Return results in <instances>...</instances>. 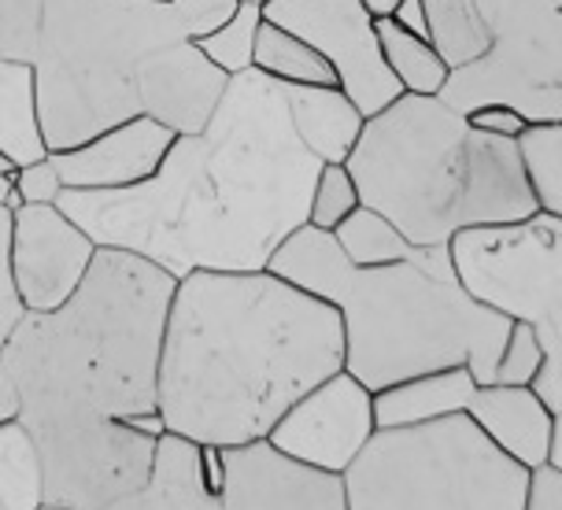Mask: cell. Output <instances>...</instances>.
Returning <instances> with one entry per match:
<instances>
[{
	"label": "cell",
	"instance_id": "6da1fadb",
	"mask_svg": "<svg viewBox=\"0 0 562 510\" xmlns=\"http://www.w3.org/2000/svg\"><path fill=\"white\" fill-rule=\"evenodd\" d=\"M323 159L289 118L281 82L256 67L229 78L204 134L178 137L153 178L126 189H64L56 207L97 248L140 256L178 282L193 270H267L307 226Z\"/></svg>",
	"mask_w": 562,
	"mask_h": 510
},
{
	"label": "cell",
	"instance_id": "7a4b0ae2",
	"mask_svg": "<svg viewBox=\"0 0 562 510\" xmlns=\"http://www.w3.org/2000/svg\"><path fill=\"white\" fill-rule=\"evenodd\" d=\"M345 370V322L326 299L270 270H193L178 282L159 359L170 433L240 447Z\"/></svg>",
	"mask_w": 562,
	"mask_h": 510
},
{
	"label": "cell",
	"instance_id": "3957f363",
	"mask_svg": "<svg viewBox=\"0 0 562 510\" xmlns=\"http://www.w3.org/2000/svg\"><path fill=\"white\" fill-rule=\"evenodd\" d=\"M178 277L140 256L100 248L64 307L26 315L0 366L19 422H93L159 415V359Z\"/></svg>",
	"mask_w": 562,
	"mask_h": 510
},
{
	"label": "cell",
	"instance_id": "277c9868",
	"mask_svg": "<svg viewBox=\"0 0 562 510\" xmlns=\"http://www.w3.org/2000/svg\"><path fill=\"white\" fill-rule=\"evenodd\" d=\"M267 270L337 307L345 370L370 393L448 366H470L488 385L515 326L467 293L448 245L404 263L356 267L334 234L300 226Z\"/></svg>",
	"mask_w": 562,
	"mask_h": 510
},
{
	"label": "cell",
	"instance_id": "5b68a950",
	"mask_svg": "<svg viewBox=\"0 0 562 510\" xmlns=\"http://www.w3.org/2000/svg\"><path fill=\"white\" fill-rule=\"evenodd\" d=\"M240 0H0V59L34 67L48 152H67L140 115L137 67L200 42Z\"/></svg>",
	"mask_w": 562,
	"mask_h": 510
},
{
	"label": "cell",
	"instance_id": "8992f818",
	"mask_svg": "<svg viewBox=\"0 0 562 510\" xmlns=\"http://www.w3.org/2000/svg\"><path fill=\"white\" fill-rule=\"evenodd\" d=\"M345 167L363 207L396 223L418 248L540 212L515 137L470 126L445 97L404 93L370 115Z\"/></svg>",
	"mask_w": 562,
	"mask_h": 510
},
{
	"label": "cell",
	"instance_id": "52a82bcc",
	"mask_svg": "<svg viewBox=\"0 0 562 510\" xmlns=\"http://www.w3.org/2000/svg\"><path fill=\"white\" fill-rule=\"evenodd\" d=\"M348 510H526L529 469L470 415L378 429L345 469Z\"/></svg>",
	"mask_w": 562,
	"mask_h": 510
},
{
	"label": "cell",
	"instance_id": "ba28073f",
	"mask_svg": "<svg viewBox=\"0 0 562 510\" xmlns=\"http://www.w3.org/2000/svg\"><path fill=\"white\" fill-rule=\"evenodd\" d=\"M488 30L492 48L477 64L451 71L440 97L459 112L510 104L529 123H562V0H537Z\"/></svg>",
	"mask_w": 562,
	"mask_h": 510
},
{
	"label": "cell",
	"instance_id": "9c48e42d",
	"mask_svg": "<svg viewBox=\"0 0 562 510\" xmlns=\"http://www.w3.org/2000/svg\"><path fill=\"white\" fill-rule=\"evenodd\" d=\"M451 263L477 304L510 322H540L562 304V218L474 226L451 237Z\"/></svg>",
	"mask_w": 562,
	"mask_h": 510
},
{
	"label": "cell",
	"instance_id": "30bf717a",
	"mask_svg": "<svg viewBox=\"0 0 562 510\" xmlns=\"http://www.w3.org/2000/svg\"><path fill=\"white\" fill-rule=\"evenodd\" d=\"M30 433L45 466V503L75 510H104L145 488L159 440L130 418L48 422Z\"/></svg>",
	"mask_w": 562,
	"mask_h": 510
},
{
	"label": "cell",
	"instance_id": "8fae6325",
	"mask_svg": "<svg viewBox=\"0 0 562 510\" xmlns=\"http://www.w3.org/2000/svg\"><path fill=\"white\" fill-rule=\"evenodd\" d=\"M263 19L323 53L334 67L337 86L356 100L367 118L404 97L381 56L378 19L367 12L363 0H267Z\"/></svg>",
	"mask_w": 562,
	"mask_h": 510
},
{
	"label": "cell",
	"instance_id": "7c38bea8",
	"mask_svg": "<svg viewBox=\"0 0 562 510\" xmlns=\"http://www.w3.org/2000/svg\"><path fill=\"white\" fill-rule=\"evenodd\" d=\"M374 433V393L359 377H351L348 370H337L311 393L300 396L278 418L267 440L278 452L293 455L300 463L318 466L326 474H345L363 455Z\"/></svg>",
	"mask_w": 562,
	"mask_h": 510
},
{
	"label": "cell",
	"instance_id": "4fadbf2b",
	"mask_svg": "<svg viewBox=\"0 0 562 510\" xmlns=\"http://www.w3.org/2000/svg\"><path fill=\"white\" fill-rule=\"evenodd\" d=\"M12 215V270L26 315L56 311L86 282L100 248L56 204H23Z\"/></svg>",
	"mask_w": 562,
	"mask_h": 510
},
{
	"label": "cell",
	"instance_id": "5bb4252c",
	"mask_svg": "<svg viewBox=\"0 0 562 510\" xmlns=\"http://www.w3.org/2000/svg\"><path fill=\"white\" fill-rule=\"evenodd\" d=\"M223 510H348L345 474L278 452L270 440L223 447Z\"/></svg>",
	"mask_w": 562,
	"mask_h": 510
},
{
	"label": "cell",
	"instance_id": "9a60e30c",
	"mask_svg": "<svg viewBox=\"0 0 562 510\" xmlns=\"http://www.w3.org/2000/svg\"><path fill=\"white\" fill-rule=\"evenodd\" d=\"M229 89V75L200 53L196 42H175L148 53L137 67L140 115L164 123L170 134H204Z\"/></svg>",
	"mask_w": 562,
	"mask_h": 510
},
{
	"label": "cell",
	"instance_id": "2e32d148",
	"mask_svg": "<svg viewBox=\"0 0 562 510\" xmlns=\"http://www.w3.org/2000/svg\"><path fill=\"white\" fill-rule=\"evenodd\" d=\"M175 141L178 134H170L164 123L137 115L78 148L48 152V159L56 163L64 189H126L153 178Z\"/></svg>",
	"mask_w": 562,
	"mask_h": 510
},
{
	"label": "cell",
	"instance_id": "e0dca14e",
	"mask_svg": "<svg viewBox=\"0 0 562 510\" xmlns=\"http://www.w3.org/2000/svg\"><path fill=\"white\" fill-rule=\"evenodd\" d=\"M467 415L504 455L526 469H537L551 455V429L555 415L537 399L529 385H477Z\"/></svg>",
	"mask_w": 562,
	"mask_h": 510
},
{
	"label": "cell",
	"instance_id": "ac0fdd59",
	"mask_svg": "<svg viewBox=\"0 0 562 510\" xmlns=\"http://www.w3.org/2000/svg\"><path fill=\"white\" fill-rule=\"evenodd\" d=\"M296 137L323 163H348L367 115L340 86H281Z\"/></svg>",
	"mask_w": 562,
	"mask_h": 510
},
{
	"label": "cell",
	"instance_id": "d6986e66",
	"mask_svg": "<svg viewBox=\"0 0 562 510\" xmlns=\"http://www.w3.org/2000/svg\"><path fill=\"white\" fill-rule=\"evenodd\" d=\"M474 388L477 377L470 366H448V370H434V374H418L407 377V382L385 385L374 393L378 429L426 426L448 415H467Z\"/></svg>",
	"mask_w": 562,
	"mask_h": 510
},
{
	"label": "cell",
	"instance_id": "ffe728a7",
	"mask_svg": "<svg viewBox=\"0 0 562 510\" xmlns=\"http://www.w3.org/2000/svg\"><path fill=\"white\" fill-rule=\"evenodd\" d=\"M0 152L19 167L48 156L42 118H37L34 67L19 59H0Z\"/></svg>",
	"mask_w": 562,
	"mask_h": 510
},
{
	"label": "cell",
	"instance_id": "44dd1931",
	"mask_svg": "<svg viewBox=\"0 0 562 510\" xmlns=\"http://www.w3.org/2000/svg\"><path fill=\"white\" fill-rule=\"evenodd\" d=\"M429 19V45L451 71L477 64L492 48V30L477 0H422Z\"/></svg>",
	"mask_w": 562,
	"mask_h": 510
},
{
	"label": "cell",
	"instance_id": "7402d4cb",
	"mask_svg": "<svg viewBox=\"0 0 562 510\" xmlns=\"http://www.w3.org/2000/svg\"><path fill=\"white\" fill-rule=\"evenodd\" d=\"M45 503V466L34 433L15 418L0 422V510H37Z\"/></svg>",
	"mask_w": 562,
	"mask_h": 510
},
{
	"label": "cell",
	"instance_id": "603a6c76",
	"mask_svg": "<svg viewBox=\"0 0 562 510\" xmlns=\"http://www.w3.org/2000/svg\"><path fill=\"white\" fill-rule=\"evenodd\" d=\"M378 42L381 56H385L389 71L396 75V82L404 93L415 97H440L451 78V67L437 56V48L426 37L411 34L393 19H378Z\"/></svg>",
	"mask_w": 562,
	"mask_h": 510
},
{
	"label": "cell",
	"instance_id": "cb8c5ba5",
	"mask_svg": "<svg viewBox=\"0 0 562 510\" xmlns=\"http://www.w3.org/2000/svg\"><path fill=\"white\" fill-rule=\"evenodd\" d=\"M252 67L281 86H337L334 67L326 64L323 53H315L304 37L289 34V30L267 23V19L256 37Z\"/></svg>",
	"mask_w": 562,
	"mask_h": 510
},
{
	"label": "cell",
	"instance_id": "d4e9b609",
	"mask_svg": "<svg viewBox=\"0 0 562 510\" xmlns=\"http://www.w3.org/2000/svg\"><path fill=\"white\" fill-rule=\"evenodd\" d=\"M340 252H345L356 267H389V263H404V259H415L422 248L411 245L404 234H400L396 223H389L385 215L374 212V207H356L345 223L334 229Z\"/></svg>",
	"mask_w": 562,
	"mask_h": 510
},
{
	"label": "cell",
	"instance_id": "484cf974",
	"mask_svg": "<svg viewBox=\"0 0 562 510\" xmlns=\"http://www.w3.org/2000/svg\"><path fill=\"white\" fill-rule=\"evenodd\" d=\"M537 207L562 218V123H529L518 137Z\"/></svg>",
	"mask_w": 562,
	"mask_h": 510
},
{
	"label": "cell",
	"instance_id": "4316f807",
	"mask_svg": "<svg viewBox=\"0 0 562 510\" xmlns=\"http://www.w3.org/2000/svg\"><path fill=\"white\" fill-rule=\"evenodd\" d=\"M259 26H263V8L259 4H237V12L226 19L218 30L200 37V53H204L211 64L223 67L229 78L252 71V56H256V37Z\"/></svg>",
	"mask_w": 562,
	"mask_h": 510
},
{
	"label": "cell",
	"instance_id": "83f0119b",
	"mask_svg": "<svg viewBox=\"0 0 562 510\" xmlns=\"http://www.w3.org/2000/svg\"><path fill=\"white\" fill-rule=\"evenodd\" d=\"M356 207H363V200H359V185H356V178H351V170L345 163H323L315 193H311L307 226L334 234Z\"/></svg>",
	"mask_w": 562,
	"mask_h": 510
},
{
	"label": "cell",
	"instance_id": "f1b7e54d",
	"mask_svg": "<svg viewBox=\"0 0 562 510\" xmlns=\"http://www.w3.org/2000/svg\"><path fill=\"white\" fill-rule=\"evenodd\" d=\"M540 363H544V344H540L537 326L533 322H515V326H510V333H507L504 355H499V366H496V377H492V382L529 385L537 377Z\"/></svg>",
	"mask_w": 562,
	"mask_h": 510
},
{
	"label": "cell",
	"instance_id": "f546056e",
	"mask_svg": "<svg viewBox=\"0 0 562 510\" xmlns=\"http://www.w3.org/2000/svg\"><path fill=\"white\" fill-rule=\"evenodd\" d=\"M12 212L0 207V352L8 348L15 326L26 318L23 296L15 285V270H12Z\"/></svg>",
	"mask_w": 562,
	"mask_h": 510
},
{
	"label": "cell",
	"instance_id": "4dcf8cb0",
	"mask_svg": "<svg viewBox=\"0 0 562 510\" xmlns=\"http://www.w3.org/2000/svg\"><path fill=\"white\" fill-rule=\"evenodd\" d=\"M15 189L23 196V204H56L64 196V182H59V170L53 159H37V163L19 167Z\"/></svg>",
	"mask_w": 562,
	"mask_h": 510
},
{
	"label": "cell",
	"instance_id": "1f68e13d",
	"mask_svg": "<svg viewBox=\"0 0 562 510\" xmlns=\"http://www.w3.org/2000/svg\"><path fill=\"white\" fill-rule=\"evenodd\" d=\"M467 118H470V126L485 129V134L515 137V141L529 129V118L510 104H481L474 112H467Z\"/></svg>",
	"mask_w": 562,
	"mask_h": 510
},
{
	"label": "cell",
	"instance_id": "d6a6232c",
	"mask_svg": "<svg viewBox=\"0 0 562 510\" xmlns=\"http://www.w3.org/2000/svg\"><path fill=\"white\" fill-rule=\"evenodd\" d=\"M526 510H562V469L551 463L529 469Z\"/></svg>",
	"mask_w": 562,
	"mask_h": 510
},
{
	"label": "cell",
	"instance_id": "836d02e7",
	"mask_svg": "<svg viewBox=\"0 0 562 510\" xmlns=\"http://www.w3.org/2000/svg\"><path fill=\"white\" fill-rule=\"evenodd\" d=\"M393 23H400L404 30H411V34H418L429 42V19H426V4H422V0H400L396 12H393Z\"/></svg>",
	"mask_w": 562,
	"mask_h": 510
},
{
	"label": "cell",
	"instance_id": "e575fe53",
	"mask_svg": "<svg viewBox=\"0 0 562 510\" xmlns=\"http://www.w3.org/2000/svg\"><path fill=\"white\" fill-rule=\"evenodd\" d=\"M537 333H540V344H544V355L562 363V304L548 318H540Z\"/></svg>",
	"mask_w": 562,
	"mask_h": 510
},
{
	"label": "cell",
	"instance_id": "d590c367",
	"mask_svg": "<svg viewBox=\"0 0 562 510\" xmlns=\"http://www.w3.org/2000/svg\"><path fill=\"white\" fill-rule=\"evenodd\" d=\"M15 178H19V163L12 156L0 152V207H8V212H19V207H23V196H19V189H15Z\"/></svg>",
	"mask_w": 562,
	"mask_h": 510
},
{
	"label": "cell",
	"instance_id": "8d00e7d4",
	"mask_svg": "<svg viewBox=\"0 0 562 510\" xmlns=\"http://www.w3.org/2000/svg\"><path fill=\"white\" fill-rule=\"evenodd\" d=\"M104 510H167V503L145 485V488H137V492H130L123 499H115V503H108Z\"/></svg>",
	"mask_w": 562,
	"mask_h": 510
},
{
	"label": "cell",
	"instance_id": "74e56055",
	"mask_svg": "<svg viewBox=\"0 0 562 510\" xmlns=\"http://www.w3.org/2000/svg\"><path fill=\"white\" fill-rule=\"evenodd\" d=\"M19 415V393L12 385V377L4 374V366H0V422L4 418H15Z\"/></svg>",
	"mask_w": 562,
	"mask_h": 510
},
{
	"label": "cell",
	"instance_id": "f35d334b",
	"mask_svg": "<svg viewBox=\"0 0 562 510\" xmlns=\"http://www.w3.org/2000/svg\"><path fill=\"white\" fill-rule=\"evenodd\" d=\"M548 463L562 469V407L555 411V429H551V455H548Z\"/></svg>",
	"mask_w": 562,
	"mask_h": 510
},
{
	"label": "cell",
	"instance_id": "ab89813d",
	"mask_svg": "<svg viewBox=\"0 0 562 510\" xmlns=\"http://www.w3.org/2000/svg\"><path fill=\"white\" fill-rule=\"evenodd\" d=\"M363 4H367V12L374 15V19H393L400 0H363Z\"/></svg>",
	"mask_w": 562,
	"mask_h": 510
},
{
	"label": "cell",
	"instance_id": "60d3db41",
	"mask_svg": "<svg viewBox=\"0 0 562 510\" xmlns=\"http://www.w3.org/2000/svg\"><path fill=\"white\" fill-rule=\"evenodd\" d=\"M37 510H75V507H64V503H42Z\"/></svg>",
	"mask_w": 562,
	"mask_h": 510
},
{
	"label": "cell",
	"instance_id": "b9f144b4",
	"mask_svg": "<svg viewBox=\"0 0 562 510\" xmlns=\"http://www.w3.org/2000/svg\"><path fill=\"white\" fill-rule=\"evenodd\" d=\"M240 4H259V8H263V4H267V0H240Z\"/></svg>",
	"mask_w": 562,
	"mask_h": 510
},
{
	"label": "cell",
	"instance_id": "7bdbcfd3",
	"mask_svg": "<svg viewBox=\"0 0 562 510\" xmlns=\"http://www.w3.org/2000/svg\"><path fill=\"white\" fill-rule=\"evenodd\" d=\"M477 4H481V0H477Z\"/></svg>",
	"mask_w": 562,
	"mask_h": 510
}]
</instances>
